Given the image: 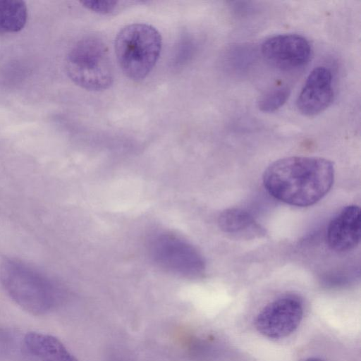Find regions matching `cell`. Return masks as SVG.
<instances>
[{
    "instance_id": "cell-8",
    "label": "cell",
    "mask_w": 361,
    "mask_h": 361,
    "mask_svg": "<svg viewBox=\"0 0 361 361\" xmlns=\"http://www.w3.org/2000/svg\"><path fill=\"white\" fill-rule=\"evenodd\" d=\"M332 81V73L329 68L318 66L312 70L296 100L300 114L314 116L331 104L334 96Z\"/></svg>"
},
{
    "instance_id": "cell-12",
    "label": "cell",
    "mask_w": 361,
    "mask_h": 361,
    "mask_svg": "<svg viewBox=\"0 0 361 361\" xmlns=\"http://www.w3.org/2000/svg\"><path fill=\"white\" fill-rule=\"evenodd\" d=\"M219 224L222 231L232 234H243L248 231H256L259 228L248 212L237 208L224 211L219 216Z\"/></svg>"
},
{
    "instance_id": "cell-13",
    "label": "cell",
    "mask_w": 361,
    "mask_h": 361,
    "mask_svg": "<svg viewBox=\"0 0 361 361\" xmlns=\"http://www.w3.org/2000/svg\"><path fill=\"white\" fill-rule=\"evenodd\" d=\"M290 94V89L288 85L272 87L259 97L257 106L262 112H274L286 102Z\"/></svg>"
},
{
    "instance_id": "cell-14",
    "label": "cell",
    "mask_w": 361,
    "mask_h": 361,
    "mask_svg": "<svg viewBox=\"0 0 361 361\" xmlns=\"http://www.w3.org/2000/svg\"><path fill=\"white\" fill-rule=\"evenodd\" d=\"M80 3L86 8L101 14L111 13L118 4V1L113 0H83Z\"/></svg>"
},
{
    "instance_id": "cell-9",
    "label": "cell",
    "mask_w": 361,
    "mask_h": 361,
    "mask_svg": "<svg viewBox=\"0 0 361 361\" xmlns=\"http://www.w3.org/2000/svg\"><path fill=\"white\" fill-rule=\"evenodd\" d=\"M360 209L356 205L343 208L329 224L326 242L336 252H346L355 248L360 240Z\"/></svg>"
},
{
    "instance_id": "cell-15",
    "label": "cell",
    "mask_w": 361,
    "mask_h": 361,
    "mask_svg": "<svg viewBox=\"0 0 361 361\" xmlns=\"http://www.w3.org/2000/svg\"><path fill=\"white\" fill-rule=\"evenodd\" d=\"M304 361H324V360L320 358H318V357H308V358L304 360Z\"/></svg>"
},
{
    "instance_id": "cell-1",
    "label": "cell",
    "mask_w": 361,
    "mask_h": 361,
    "mask_svg": "<svg viewBox=\"0 0 361 361\" xmlns=\"http://www.w3.org/2000/svg\"><path fill=\"white\" fill-rule=\"evenodd\" d=\"M334 180L333 163L317 157L280 159L263 174L264 186L271 196L297 207L317 203L330 190Z\"/></svg>"
},
{
    "instance_id": "cell-11",
    "label": "cell",
    "mask_w": 361,
    "mask_h": 361,
    "mask_svg": "<svg viewBox=\"0 0 361 361\" xmlns=\"http://www.w3.org/2000/svg\"><path fill=\"white\" fill-rule=\"evenodd\" d=\"M27 19V9L20 0H0V33L20 31Z\"/></svg>"
},
{
    "instance_id": "cell-5",
    "label": "cell",
    "mask_w": 361,
    "mask_h": 361,
    "mask_svg": "<svg viewBox=\"0 0 361 361\" xmlns=\"http://www.w3.org/2000/svg\"><path fill=\"white\" fill-rule=\"evenodd\" d=\"M149 253L159 267L178 275L196 277L205 269L201 254L187 241L171 233H160L154 237Z\"/></svg>"
},
{
    "instance_id": "cell-4",
    "label": "cell",
    "mask_w": 361,
    "mask_h": 361,
    "mask_svg": "<svg viewBox=\"0 0 361 361\" xmlns=\"http://www.w3.org/2000/svg\"><path fill=\"white\" fill-rule=\"evenodd\" d=\"M66 68L71 80L86 90H105L114 81L109 49L98 37H86L78 41L67 54Z\"/></svg>"
},
{
    "instance_id": "cell-16",
    "label": "cell",
    "mask_w": 361,
    "mask_h": 361,
    "mask_svg": "<svg viewBox=\"0 0 361 361\" xmlns=\"http://www.w3.org/2000/svg\"><path fill=\"white\" fill-rule=\"evenodd\" d=\"M44 361H54V360H44Z\"/></svg>"
},
{
    "instance_id": "cell-10",
    "label": "cell",
    "mask_w": 361,
    "mask_h": 361,
    "mask_svg": "<svg viewBox=\"0 0 361 361\" xmlns=\"http://www.w3.org/2000/svg\"><path fill=\"white\" fill-rule=\"evenodd\" d=\"M23 344L27 352L44 360L79 361L60 340L51 335L29 332L23 338Z\"/></svg>"
},
{
    "instance_id": "cell-2",
    "label": "cell",
    "mask_w": 361,
    "mask_h": 361,
    "mask_svg": "<svg viewBox=\"0 0 361 361\" xmlns=\"http://www.w3.org/2000/svg\"><path fill=\"white\" fill-rule=\"evenodd\" d=\"M0 281L10 298L33 315L48 314L60 299V290L51 280L18 260L1 264Z\"/></svg>"
},
{
    "instance_id": "cell-3",
    "label": "cell",
    "mask_w": 361,
    "mask_h": 361,
    "mask_svg": "<svg viewBox=\"0 0 361 361\" xmlns=\"http://www.w3.org/2000/svg\"><path fill=\"white\" fill-rule=\"evenodd\" d=\"M159 32L146 23L126 25L117 33L114 50L123 74L135 81L145 79L155 66L161 51Z\"/></svg>"
},
{
    "instance_id": "cell-6",
    "label": "cell",
    "mask_w": 361,
    "mask_h": 361,
    "mask_svg": "<svg viewBox=\"0 0 361 361\" xmlns=\"http://www.w3.org/2000/svg\"><path fill=\"white\" fill-rule=\"evenodd\" d=\"M301 299L295 295L279 297L264 306L257 314L255 326L266 338L281 339L293 333L303 317Z\"/></svg>"
},
{
    "instance_id": "cell-7",
    "label": "cell",
    "mask_w": 361,
    "mask_h": 361,
    "mask_svg": "<svg viewBox=\"0 0 361 361\" xmlns=\"http://www.w3.org/2000/svg\"><path fill=\"white\" fill-rule=\"evenodd\" d=\"M309 41L298 34H281L264 40L261 52L264 59L283 71L298 70L306 66L311 56Z\"/></svg>"
}]
</instances>
